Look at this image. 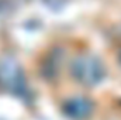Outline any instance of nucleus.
I'll return each mask as SVG.
<instances>
[{"label": "nucleus", "instance_id": "nucleus-1", "mask_svg": "<svg viewBox=\"0 0 121 120\" xmlns=\"http://www.w3.org/2000/svg\"><path fill=\"white\" fill-rule=\"evenodd\" d=\"M70 74L80 85L91 88L100 83L106 75L103 62L91 54H80L70 64Z\"/></svg>", "mask_w": 121, "mask_h": 120}, {"label": "nucleus", "instance_id": "nucleus-3", "mask_svg": "<svg viewBox=\"0 0 121 120\" xmlns=\"http://www.w3.org/2000/svg\"><path fill=\"white\" fill-rule=\"evenodd\" d=\"M120 62H121V52H120Z\"/></svg>", "mask_w": 121, "mask_h": 120}, {"label": "nucleus", "instance_id": "nucleus-2", "mask_svg": "<svg viewBox=\"0 0 121 120\" xmlns=\"http://www.w3.org/2000/svg\"><path fill=\"white\" fill-rule=\"evenodd\" d=\"M94 105L90 99L85 97V96H75L70 97L69 100H66L65 106H63V112L69 119L73 120H85L90 117L93 113Z\"/></svg>", "mask_w": 121, "mask_h": 120}]
</instances>
